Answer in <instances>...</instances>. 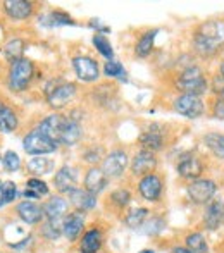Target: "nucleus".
Listing matches in <instances>:
<instances>
[{
    "label": "nucleus",
    "mask_w": 224,
    "mask_h": 253,
    "mask_svg": "<svg viewBox=\"0 0 224 253\" xmlns=\"http://www.w3.org/2000/svg\"><path fill=\"white\" fill-rule=\"evenodd\" d=\"M5 14L14 21H23L33 14V2L26 0H5L2 3Z\"/></svg>",
    "instance_id": "16"
},
{
    "label": "nucleus",
    "mask_w": 224,
    "mask_h": 253,
    "mask_svg": "<svg viewBox=\"0 0 224 253\" xmlns=\"http://www.w3.org/2000/svg\"><path fill=\"white\" fill-rule=\"evenodd\" d=\"M74 95H76V86L73 83H62L57 84L54 90L47 91V102L52 109L57 110L66 107L74 98Z\"/></svg>",
    "instance_id": "10"
},
{
    "label": "nucleus",
    "mask_w": 224,
    "mask_h": 253,
    "mask_svg": "<svg viewBox=\"0 0 224 253\" xmlns=\"http://www.w3.org/2000/svg\"><path fill=\"white\" fill-rule=\"evenodd\" d=\"M73 67H74V71H76V76L80 78L81 81H87V83L97 81L98 74H100L98 64L95 62L91 57H87V55L74 57V59H73Z\"/></svg>",
    "instance_id": "9"
},
{
    "label": "nucleus",
    "mask_w": 224,
    "mask_h": 253,
    "mask_svg": "<svg viewBox=\"0 0 224 253\" xmlns=\"http://www.w3.org/2000/svg\"><path fill=\"white\" fill-rule=\"evenodd\" d=\"M174 109L188 119H197L204 114V102L197 95H181L174 102Z\"/></svg>",
    "instance_id": "6"
},
{
    "label": "nucleus",
    "mask_w": 224,
    "mask_h": 253,
    "mask_svg": "<svg viewBox=\"0 0 224 253\" xmlns=\"http://www.w3.org/2000/svg\"><path fill=\"white\" fill-rule=\"evenodd\" d=\"M0 188H2V183H0Z\"/></svg>",
    "instance_id": "46"
},
{
    "label": "nucleus",
    "mask_w": 224,
    "mask_h": 253,
    "mask_svg": "<svg viewBox=\"0 0 224 253\" xmlns=\"http://www.w3.org/2000/svg\"><path fill=\"white\" fill-rule=\"evenodd\" d=\"M162 179L157 176V174H148V176H143L138 184V190H140V195L145 198L147 202H157L162 195Z\"/></svg>",
    "instance_id": "12"
},
{
    "label": "nucleus",
    "mask_w": 224,
    "mask_h": 253,
    "mask_svg": "<svg viewBox=\"0 0 224 253\" xmlns=\"http://www.w3.org/2000/svg\"><path fill=\"white\" fill-rule=\"evenodd\" d=\"M64 124H66V117L60 116V114H52V116H47L42 121L37 129L40 131L42 134H45L50 141H54L55 145H59L60 136H62Z\"/></svg>",
    "instance_id": "7"
},
{
    "label": "nucleus",
    "mask_w": 224,
    "mask_h": 253,
    "mask_svg": "<svg viewBox=\"0 0 224 253\" xmlns=\"http://www.w3.org/2000/svg\"><path fill=\"white\" fill-rule=\"evenodd\" d=\"M104 71H105V76L119 78V80L126 81V71H124V67L121 66L119 62H116V60H109V62L105 64Z\"/></svg>",
    "instance_id": "37"
},
{
    "label": "nucleus",
    "mask_w": 224,
    "mask_h": 253,
    "mask_svg": "<svg viewBox=\"0 0 224 253\" xmlns=\"http://www.w3.org/2000/svg\"><path fill=\"white\" fill-rule=\"evenodd\" d=\"M219 74H221V76L224 78V62H223V66H221V73H219Z\"/></svg>",
    "instance_id": "45"
},
{
    "label": "nucleus",
    "mask_w": 224,
    "mask_h": 253,
    "mask_svg": "<svg viewBox=\"0 0 224 253\" xmlns=\"http://www.w3.org/2000/svg\"><path fill=\"white\" fill-rule=\"evenodd\" d=\"M214 116L218 117V119L224 121V93H221V97L214 103Z\"/></svg>",
    "instance_id": "41"
},
{
    "label": "nucleus",
    "mask_w": 224,
    "mask_h": 253,
    "mask_svg": "<svg viewBox=\"0 0 224 253\" xmlns=\"http://www.w3.org/2000/svg\"><path fill=\"white\" fill-rule=\"evenodd\" d=\"M204 224L207 229L216 231L224 224V200L214 198L207 203V209L204 213Z\"/></svg>",
    "instance_id": "11"
},
{
    "label": "nucleus",
    "mask_w": 224,
    "mask_h": 253,
    "mask_svg": "<svg viewBox=\"0 0 224 253\" xmlns=\"http://www.w3.org/2000/svg\"><path fill=\"white\" fill-rule=\"evenodd\" d=\"M28 172L35 174V176H44L54 170V160L47 159V157H33L30 162L26 164Z\"/></svg>",
    "instance_id": "27"
},
{
    "label": "nucleus",
    "mask_w": 224,
    "mask_h": 253,
    "mask_svg": "<svg viewBox=\"0 0 224 253\" xmlns=\"http://www.w3.org/2000/svg\"><path fill=\"white\" fill-rule=\"evenodd\" d=\"M62 220H45V224L42 226V234H44L47 240L54 241L62 234Z\"/></svg>",
    "instance_id": "33"
},
{
    "label": "nucleus",
    "mask_w": 224,
    "mask_h": 253,
    "mask_svg": "<svg viewBox=\"0 0 224 253\" xmlns=\"http://www.w3.org/2000/svg\"><path fill=\"white\" fill-rule=\"evenodd\" d=\"M155 167H157V159H155L154 152L141 150L133 157V162H131V170L136 176H148V174H154Z\"/></svg>",
    "instance_id": "13"
},
{
    "label": "nucleus",
    "mask_w": 224,
    "mask_h": 253,
    "mask_svg": "<svg viewBox=\"0 0 224 253\" xmlns=\"http://www.w3.org/2000/svg\"><path fill=\"white\" fill-rule=\"evenodd\" d=\"M0 159H2V157H0Z\"/></svg>",
    "instance_id": "47"
},
{
    "label": "nucleus",
    "mask_w": 224,
    "mask_h": 253,
    "mask_svg": "<svg viewBox=\"0 0 224 253\" xmlns=\"http://www.w3.org/2000/svg\"><path fill=\"white\" fill-rule=\"evenodd\" d=\"M81 138V126H80V117H67L66 124H64L62 136H60V143L66 147H73L80 141Z\"/></svg>",
    "instance_id": "24"
},
{
    "label": "nucleus",
    "mask_w": 224,
    "mask_h": 253,
    "mask_svg": "<svg viewBox=\"0 0 224 253\" xmlns=\"http://www.w3.org/2000/svg\"><path fill=\"white\" fill-rule=\"evenodd\" d=\"M16 195H17L16 184H14L12 181H5V183L2 184V188H0V200H2L3 205H7V203L14 202Z\"/></svg>",
    "instance_id": "36"
},
{
    "label": "nucleus",
    "mask_w": 224,
    "mask_h": 253,
    "mask_svg": "<svg viewBox=\"0 0 224 253\" xmlns=\"http://www.w3.org/2000/svg\"><path fill=\"white\" fill-rule=\"evenodd\" d=\"M138 253H154V250H141V252H138Z\"/></svg>",
    "instance_id": "44"
},
{
    "label": "nucleus",
    "mask_w": 224,
    "mask_h": 253,
    "mask_svg": "<svg viewBox=\"0 0 224 253\" xmlns=\"http://www.w3.org/2000/svg\"><path fill=\"white\" fill-rule=\"evenodd\" d=\"M216 191H218V186H216L214 181L211 179H195L193 183L188 186L186 193L188 198H190L193 203L197 205H202V203H209L214 198Z\"/></svg>",
    "instance_id": "5"
},
{
    "label": "nucleus",
    "mask_w": 224,
    "mask_h": 253,
    "mask_svg": "<svg viewBox=\"0 0 224 253\" xmlns=\"http://www.w3.org/2000/svg\"><path fill=\"white\" fill-rule=\"evenodd\" d=\"M47 19L50 21V26H59V24H74V21L67 16L66 12H60V10H55V12H50L47 16Z\"/></svg>",
    "instance_id": "39"
},
{
    "label": "nucleus",
    "mask_w": 224,
    "mask_h": 253,
    "mask_svg": "<svg viewBox=\"0 0 224 253\" xmlns=\"http://www.w3.org/2000/svg\"><path fill=\"white\" fill-rule=\"evenodd\" d=\"M35 74L33 62L26 57L16 60L9 67V88L12 91H24Z\"/></svg>",
    "instance_id": "2"
},
{
    "label": "nucleus",
    "mask_w": 224,
    "mask_h": 253,
    "mask_svg": "<svg viewBox=\"0 0 224 253\" xmlns=\"http://www.w3.org/2000/svg\"><path fill=\"white\" fill-rule=\"evenodd\" d=\"M166 227V220L161 219V217H152L150 222L145 224V234H148V236H155V234L162 233Z\"/></svg>",
    "instance_id": "38"
},
{
    "label": "nucleus",
    "mask_w": 224,
    "mask_h": 253,
    "mask_svg": "<svg viewBox=\"0 0 224 253\" xmlns=\"http://www.w3.org/2000/svg\"><path fill=\"white\" fill-rule=\"evenodd\" d=\"M184 243H186V248L191 253H209V247L205 238L202 236L200 233H191L184 238Z\"/></svg>",
    "instance_id": "31"
},
{
    "label": "nucleus",
    "mask_w": 224,
    "mask_h": 253,
    "mask_svg": "<svg viewBox=\"0 0 224 253\" xmlns=\"http://www.w3.org/2000/svg\"><path fill=\"white\" fill-rule=\"evenodd\" d=\"M102 245H104V236L102 231L93 227V229L87 231L80 241V252L81 253H97L100 252Z\"/></svg>",
    "instance_id": "23"
},
{
    "label": "nucleus",
    "mask_w": 224,
    "mask_h": 253,
    "mask_svg": "<svg viewBox=\"0 0 224 253\" xmlns=\"http://www.w3.org/2000/svg\"><path fill=\"white\" fill-rule=\"evenodd\" d=\"M205 145L212 150L216 157L219 159H224V134L219 133H211V134H205L204 138Z\"/></svg>",
    "instance_id": "32"
},
{
    "label": "nucleus",
    "mask_w": 224,
    "mask_h": 253,
    "mask_svg": "<svg viewBox=\"0 0 224 253\" xmlns=\"http://www.w3.org/2000/svg\"><path fill=\"white\" fill-rule=\"evenodd\" d=\"M224 45V24L205 23L193 37V47L202 57L216 55Z\"/></svg>",
    "instance_id": "1"
},
{
    "label": "nucleus",
    "mask_w": 224,
    "mask_h": 253,
    "mask_svg": "<svg viewBox=\"0 0 224 253\" xmlns=\"http://www.w3.org/2000/svg\"><path fill=\"white\" fill-rule=\"evenodd\" d=\"M23 52H24V42L21 38H12V40H9L3 45V55H5L7 60H10V64L23 59Z\"/></svg>",
    "instance_id": "29"
},
{
    "label": "nucleus",
    "mask_w": 224,
    "mask_h": 253,
    "mask_svg": "<svg viewBox=\"0 0 224 253\" xmlns=\"http://www.w3.org/2000/svg\"><path fill=\"white\" fill-rule=\"evenodd\" d=\"M159 31L157 30H150L147 31V33L141 35V38L138 40L136 47H134V53H136L138 57H148L152 52V48H154V42H155V35H157Z\"/></svg>",
    "instance_id": "28"
},
{
    "label": "nucleus",
    "mask_w": 224,
    "mask_h": 253,
    "mask_svg": "<svg viewBox=\"0 0 224 253\" xmlns=\"http://www.w3.org/2000/svg\"><path fill=\"white\" fill-rule=\"evenodd\" d=\"M54 184L60 193H69L78 184V170L71 166L60 167L54 176Z\"/></svg>",
    "instance_id": "15"
},
{
    "label": "nucleus",
    "mask_w": 224,
    "mask_h": 253,
    "mask_svg": "<svg viewBox=\"0 0 224 253\" xmlns=\"http://www.w3.org/2000/svg\"><path fill=\"white\" fill-rule=\"evenodd\" d=\"M17 124H19V119H17V114L14 112V109L0 100V131L12 133L17 129Z\"/></svg>",
    "instance_id": "25"
},
{
    "label": "nucleus",
    "mask_w": 224,
    "mask_h": 253,
    "mask_svg": "<svg viewBox=\"0 0 224 253\" xmlns=\"http://www.w3.org/2000/svg\"><path fill=\"white\" fill-rule=\"evenodd\" d=\"M85 226V212H80V210H74L69 215L64 217L62 222V234L67 238L69 241H76L78 236L81 234Z\"/></svg>",
    "instance_id": "14"
},
{
    "label": "nucleus",
    "mask_w": 224,
    "mask_h": 253,
    "mask_svg": "<svg viewBox=\"0 0 224 253\" xmlns=\"http://www.w3.org/2000/svg\"><path fill=\"white\" fill-rule=\"evenodd\" d=\"M178 174L181 177H186V179H198L204 172V166L202 162L193 155L181 157V160L178 162Z\"/></svg>",
    "instance_id": "19"
},
{
    "label": "nucleus",
    "mask_w": 224,
    "mask_h": 253,
    "mask_svg": "<svg viewBox=\"0 0 224 253\" xmlns=\"http://www.w3.org/2000/svg\"><path fill=\"white\" fill-rule=\"evenodd\" d=\"M128 167V155L126 152L123 150H114L109 153L104 159V164H102V172L109 177H119L123 176V172Z\"/></svg>",
    "instance_id": "8"
},
{
    "label": "nucleus",
    "mask_w": 224,
    "mask_h": 253,
    "mask_svg": "<svg viewBox=\"0 0 224 253\" xmlns=\"http://www.w3.org/2000/svg\"><path fill=\"white\" fill-rule=\"evenodd\" d=\"M148 209H143V207H138V209H131L130 212L124 217V222H126L128 227L131 229H136V227H141L145 224V219L148 217Z\"/></svg>",
    "instance_id": "30"
},
{
    "label": "nucleus",
    "mask_w": 224,
    "mask_h": 253,
    "mask_svg": "<svg viewBox=\"0 0 224 253\" xmlns=\"http://www.w3.org/2000/svg\"><path fill=\"white\" fill-rule=\"evenodd\" d=\"M178 88L184 91V95H202L207 90V81L200 67L191 66L184 69L178 78Z\"/></svg>",
    "instance_id": "3"
},
{
    "label": "nucleus",
    "mask_w": 224,
    "mask_h": 253,
    "mask_svg": "<svg viewBox=\"0 0 224 253\" xmlns=\"http://www.w3.org/2000/svg\"><path fill=\"white\" fill-rule=\"evenodd\" d=\"M140 143L143 150L148 152H157L164 147V133L159 124H152L147 131L140 136Z\"/></svg>",
    "instance_id": "17"
},
{
    "label": "nucleus",
    "mask_w": 224,
    "mask_h": 253,
    "mask_svg": "<svg viewBox=\"0 0 224 253\" xmlns=\"http://www.w3.org/2000/svg\"><path fill=\"white\" fill-rule=\"evenodd\" d=\"M111 200H112L114 205H117V207H121V209H123V207H126L128 203H130L131 193L128 190H116L111 195Z\"/></svg>",
    "instance_id": "40"
},
{
    "label": "nucleus",
    "mask_w": 224,
    "mask_h": 253,
    "mask_svg": "<svg viewBox=\"0 0 224 253\" xmlns=\"http://www.w3.org/2000/svg\"><path fill=\"white\" fill-rule=\"evenodd\" d=\"M23 147H24V150H26V153L35 155V157L47 155V153H52L57 150V145L54 141H50L38 129H33L31 133H28L26 136H24Z\"/></svg>",
    "instance_id": "4"
},
{
    "label": "nucleus",
    "mask_w": 224,
    "mask_h": 253,
    "mask_svg": "<svg viewBox=\"0 0 224 253\" xmlns=\"http://www.w3.org/2000/svg\"><path fill=\"white\" fill-rule=\"evenodd\" d=\"M42 210L47 220H62L69 210V202L64 200L62 197H52L50 200L44 203Z\"/></svg>",
    "instance_id": "18"
},
{
    "label": "nucleus",
    "mask_w": 224,
    "mask_h": 253,
    "mask_svg": "<svg viewBox=\"0 0 224 253\" xmlns=\"http://www.w3.org/2000/svg\"><path fill=\"white\" fill-rule=\"evenodd\" d=\"M107 183H109L107 176L98 167H91L87 172V176H85V190L93 195H98L100 191H104Z\"/></svg>",
    "instance_id": "22"
},
{
    "label": "nucleus",
    "mask_w": 224,
    "mask_h": 253,
    "mask_svg": "<svg viewBox=\"0 0 224 253\" xmlns=\"http://www.w3.org/2000/svg\"><path fill=\"white\" fill-rule=\"evenodd\" d=\"M69 202L76 207L80 212H85V210H90L97 205V195L90 193L85 188H74L73 191H69Z\"/></svg>",
    "instance_id": "21"
},
{
    "label": "nucleus",
    "mask_w": 224,
    "mask_h": 253,
    "mask_svg": "<svg viewBox=\"0 0 224 253\" xmlns=\"http://www.w3.org/2000/svg\"><path fill=\"white\" fill-rule=\"evenodd\" d=\"M2 164H3V167H5V170H9V172H16V170H19V167H21V159L16 152L9 150V152L3 153Z\"/></svg>",
    "instance_id": "35"
},
{
    "label": "nucleus",
    "mask_w": 224,
    "mask_h": 253,
    "mask_svg": "<svg viewBox=\"0 0 224 253\" xmlns=\"http://www.w3.org/2000/svg\"><path fill=\"white\" fill-rule=\"evenodd\" d=\"M47 195H48V186L45 181L38 179V177L28 179L26 188H24V197L30 198V200H38V198L47 197Z\"/></svg>",
    "instance_id": "26"
},
{
    "label": "nucleus",
    "mask_w": 224,
    "mask_h": 253,
    "mask_svg": "<svg viewBox=\"0 0 224 253\" xmlns=\"http://www.w3.org/2000/svg\"><path fill=\"white\" fill-rule=\"evenodd\" d=\"M93 45L97 47V50L100 52L102 55L105 57V59L111 60L112 57H114V50H112L111 42H109L107 38L104 37V35H100V33L95 35V37H93Z\"/></svg>",
    "instance_id": "34"
},
{
    "label": "nucleus",
    "mask_w": 224,
    "mask_h": 253,
    "mask_svg": "<svg viewBox=\"0 0 224 253\" xmlns=\"http://www.w3.org/2000/svg\"><path fill=\"white\" fill-rule=\"evenodd\" d=\"M171 253H191L190 250H188V248H183V247H178V248H174L173 252Z\"/></svg>",
    "instance_id": "43"
},
{
    "label": "nucleus",
    "mask_w": 224,
    "mask_h": 253,
    "mask_svg": "<svg viewBox=\"0 0 224 253\" xmlns=\"http://www.w3.org/2000/svg\"><path fill=\"white\" fill-rule=\"evenodd\" d=\"M17 217L23 220L24 224H38L44 220V210L40 205L33 202H21L16 207Z\"/></svg>",
    "instance_id": "20"
},
{
    "label": "nucleus",
    "mask_w": 224,
    "mask_h": 253,
    "mask_svg": "<svg viewBox=\"0 0 224 253\" xmlns=\"http://www.w3.org/2000/svg\"><path fill=\"white\" fill-rule=\"evenodd\" d=\"M98 157H100V148H98V150H97V148H93V153L87 152V155H85V160H87V162L93 164V162H98V160H100Z\"/></svg>",
    "instance_id": "42"
}]
</instances>
